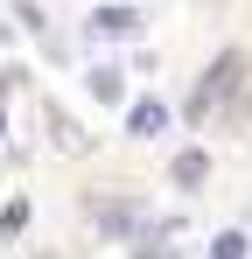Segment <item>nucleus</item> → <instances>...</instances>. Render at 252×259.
Instances as JSON below:
<instances>
[{
  "label": "nucleus",
  "mask_w": 252,
  "mask_h": 259,
  "mask_svg": "<svg viewBox=\"0 0 252 259\" xmlns=\"http://www.w3.org/2000/svg\"><path fill=\"white\" fill-rule=\"evenodd\" d=\"M238 77H245V56H238V49H224V56H217V63L203 70V84H196V98H189V112L203 119L210 105H224V98L238 91Z\"/></svg>",
  "instance_id": "nucleus-1"
},
{
  "label": "nucleus",
  "mask_w": 252,
  "mask_h": 259,
  "mask_svg": "<svg viewBox=\"0 0 252 259\" xmlns=\"http://www.w3.org/2000/svg\"><path fill=\"white\" fill-rule=\"evenodd\" d=\"M161 126H168V105H161V98H133L126 133H140V140H147V133H161Z\"/></svg>",
  "instance_id": "nucleus-2"
},
{
  "label": "nucleus",
  "mask_w": 252,
  "mask_h": 259,
  "mask_svg": "<svg viewBox=\"0 0 252 259\" xmlns=\"http://www.w3.org/2000/svg\"><path fill=\"white\" fill-rule=\"evenodd\" d=\"M203 175H210V154H203V147H189V154H175V182H182V189H196Z\"/></svg>",
  "instance_id": "nucleus-3"
},
{
  "label": "nucleus",
  "mask_w": 252,
  "mask_h": 259,
  "mask_svg": "<svg viewBox=\"0 0 252 259\" xmlns=\"http://www.w3.org/2000/svg\"><path fill=\"white\" fill-rule=\"evenodd\" d=\"M98 28H105V35H133L140 14H133V7H98Z\"/></svg>",
  "instance_id": "nucleus-4"
},
{
  "label": "nucleus",
  "mask_w": 252,
  "mask_h": 259,
  "mask_svg": "<svg viewBox=\"0 0 252 259\" xmlns=\"http://www.w3.org/2000/svg\"><path fill=\"white\" fill-rule=\"evenodd\" d=\"M91 98H105V105H119V98H126L119 70H91Z\"/></svg>",
  "instance_id": "nucleus-5"
},
{
  "label": "nucleus",
  "mask_w": 252,
  "mask_h": 259,
  "mask_svg": "<svg viewBox=\"0 0 252 259\" xmlns=\"http://www.w3.org/2000/svg\"><path fill=\"white\" fill-rule=\"evenodd\" d=\"M21 224H28V203H21V196H14V203H7V210H0V231H7V238H14V231H21Z\"/></svg>",
  "instance_id": "nucleus-6"
},
{
  "label": "nucleus",
  "mask_w": 252,
  "mask_h": 259,
  "mask_svg": "<svg viewBox=\"0 0 252 259\" xmlns=\"http://www.w3.org/2000/svg\"><path fill=\"white\" fill-rule=\"evenodd\" d=\"M210 259H245V238H238V231H224V238L210 245Z\"/></svg>",
  "instance_id": "nucleus-7"
},
{
  "label": "nucleus",
  "mask_w": 252,
  "mask_h": 259,
  "mask_svg": "<svg viewBox=\"0 0 252 259\" xmlns=\"http://www.w3.org/2000/svg\"><path fill=\"white\" fill-rule=\"evenodd\" d=\"M140 259H175V245H140Z\"/></svg>",
  "instance_id": "nucleus-8"
},
{
  "label": "nucleus",
  "mask_w": 252,
  "mask_h": 259,
  "mask_svg": "<svg viewBox=\"0 0 252 259\" xmlns=\"http://www.w3.org/2000/svg\"><path fill=\"white\" fill-rule=\"evenodd\" d=\"M0 133H7V119H0Z\"/></svg>",
  "instance_id": "nucleus-9"
}]
</instances>
